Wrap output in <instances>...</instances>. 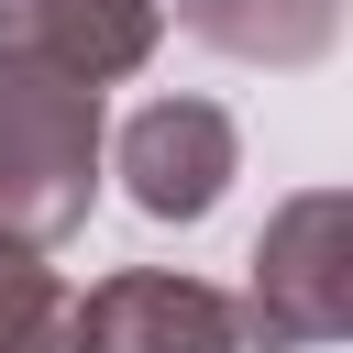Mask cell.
Here are the masks:
<instances>
[{
	"instance_id": "1",
	"label": "cell",
	"mask_w": 353,
	"mask_h": 353,
	"mask_svg": "<svg viewBox=\"0 0 353 353\" xmlns=\"http://www.w3.org/2000/svg\"><path fill=\"white\" fill-rule=\"evenodd\" d=\"M99 143L110 132H99V88L88 77H55V66L0 55V243L55 254L88 221Z\"/></svg>"
},
{
	"instance_id": "2",
	"label": "cell",
	"mask_w": 353,
	"mask_h": 353,
	"mask_svg": "<svg viewBox=\"0 0 353 353\" xmlns=\"http://www.w3.org/2000/svg\"><path fill=\"white\" fill-rule=\"evenodd\" d=\"M243 309L276 342H342L353 331V199L342 188H298L265 210Z\"/></svg>"
},
{
	"instance_id": "3",
	"label": "cell",
	"mask_w": 353,
	"mask_h": 353,
	"mask_svg": "<svg viewBox=\"0 0 353 353\" xmlns=\"http://www.w3.org/2000/svg\"><path fill=\"white\" fill-rule=\"evenodd\" d=\"M77 342L88 353H287L232 287L176 276V265H121L77 298Z\"/></svg>"
},
{
	"instance_id": "4",
	"label": "cell",
	"mask_w": 353,
	"mask_h": 353,
	"mask_svg": "<svg viewBox=\"0 0 353 353\" xmlns=\"http://www.w3.org/2000/svg\"><path fill=\"white\" fill-rule=\"evenodd\" d=\"M99 154L121 165V188H132L143 221H210L221 188L243 176V132H232L221 99H143Z\"/></svg>"
},
{
	"instance_id": "5",
	"label": "cell",
	"mask_w": 353,
	"mask_h": 353,
	"mask_svg": "<svg viewBox=\"0 0 353 353\" xmlns=\"http://www.w3.org/2000/svg\"><path fill=\"white\" fill-rule=\"evenodd\" d=\"M165 33V0H0V55L55 66V77H132Z\"/></svg>"
},
{
	"instance_id": "6",
	"label": "cell",
	"mask_w": 353,
	"mask_h": 353,
	"mask_svg": "<svg viewBox=\"0 0 353 353\" xmlns=\"http://www.w3.org/2000/svg\"><path fill=\"white\" fill-rule=\"evenodd\" d=\"M176 22L243 66H320L342 44V0H176Z\"/></svg>"
},
{
	"instance_id": "7",
	"label": "cell",
	"mask_w": 353,
	"mask_h": 353,
	"mask_svg": "<svg viewBox=\"0 0 353 353\" xmlns=\"http://www.w3.org/2000/svg\"><path fill=\"white\" fill-rule=\"evenodd\" d=\"M0 353H88L77 342V287L55 265H33L22 243H0Z\"/></svg>"
}]
</instances>
